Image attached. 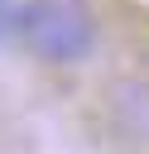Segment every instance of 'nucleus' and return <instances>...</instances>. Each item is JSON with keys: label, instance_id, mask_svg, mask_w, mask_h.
Listing matches in <instances>:
<instances>
[{"label": "nucleus", "instance_id": "f257e3e1", "mask_svg": "<svg viewBox=\"0 0 149 154\" xmlns=\"http://www.w3.org/2000/svg\"><path fill=\"white\" fill-rule=\"evenodd\" d=\"M19 38L43 63L67 67V63H82L96 48V14H91L87 0H29Z\"/></svg>", "mask_w": 149, "mask_h": 154}, {"label": "nucleus", "instance_id": "f03ea898", "mask_svg": "<svg viewBox=\"0 0 149 154\" xmlns=\"http://www.w3.org/2000/svg\"><path fill=\"white\" fill-rule=\"evenodd\" d=\"M24 10L29 0H0V43H14L24 34Z\"/></svg>", "mask_w": 149, "mask_h": 154}]
</instances>
